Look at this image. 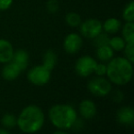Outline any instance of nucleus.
<instances>
[{
    "mask_svg": "<svg viewBox=\"0 0 134 134\" xmlns=\"http://www.w3.org/2000/svg\"><path fill=\"white\" fill-rule=\"evenodd\" d=\"M45 122V115L37 105H28L17 118V126L24 133L32 134L41 131Z\"/></svg>",
    "mask_w": 134,
    "mask_h": 134,
    "instance_id": "obj_1",
    "label": "nucleus"
},
{
    "mask_svg": "<svg viewBox=\"0 0 134 134\" xmlns=\"http://www.w3.org/2000/svg\"><path fill=\"white\" fill-rule=\"evenodd\" d=\"M107 80L118 86L126 85L133 76V66L130 60L124 57L112 58L107 64Z\"/></svg>",
    "mask_w": 134,
    "mask_h": 134,
    "instance_id": "obj_2",
    "label": "nucleus"
},
{
    "mask_svg": "<svg viewBox=\"0 0 134 134\" xmlns=\"http://www.w3.org/2000/svg\"><path fill=\"white\" fill-rule=\"evenodd\" d=\"M48 116L51 123L59 130L71 129L77 120L76 110L68 104L53 105L49 110Z\"/></svg>",
    "mask_w": 134,
    "mask_h": 134,
    "instance_id": "obj_3",
    "label": "nucleus"
},
{
    "mask_svg": "<svg viewBox=\"0 0 134 134\" xmlns=\"http://www.w3.org/2000/svg\"><path fill=\"white\" fill-rule=\"evenodd\" d=\"M52 71L42 65L35 66L31 68L27 74L28 80L35 86H44L50 81Z\"/></svg>",
    "mask_w": 134,
    "mask_h": 134,
    "instance_id": "obj_4",
    "label": "nucleus"
},
{
    "mask_svg": "<svg viewBox=\"0 0 134 134\" xmlns=\"http://www.w3.org/2000/svg\"><path fill=\"white\" fill-rule=\"evenodd\" d=\"M87 88L93 95L97 97H105L111 92L112 85L110 81L104 77H96L88 81Z\"/></svg>",
    "mask_w": 134,
    "mask_h": 134,
    "instance_id": "obj_5",
    "label": "nucleus"
},
{
    "mask_svg": "<svg viewBox=\"0 0 134 134\" xmlns=\"http://www.w3.org/2000/svg\"><path fill=\"white\" fill-rule=\"evenodd\" d=\"M97 60L90 56H82L76 60L75 65V70L77 75L82 78L89 77L94 73Z\"/></svg>",
    "mask_w": 134,
    "mask_h": 134,
    "instance_id": "obj_6",
    "label": "nucleus"
},
{
    "mask_svg": "<svg viewBox=\"0 0 134 134\" xmlns=\"http://www.w3.org/2000/svg\"><path fill=\"white\" fill-rule=\"evenodd\" d=\"M81 36L89 39H93L103 31L102 22L97 18H89L81 22L80 24Z\"/></svg>",
    "mask_w": 134,
    "mask_h": 134,
    "instance_id": "obj_7",
    "label": "nucleus"
},
{
    "mask_svg": "<svg viewBox=\"0 0 134 134\" xmlns=\"http://www.w3.org/2000/svg\"><path fill=\"white\" fill-rule=\"evenodd\" d=\"M83 46L82 36L77 33H70L64 37L63 40V49L67 54L73 55L80 51Z\"/></svg>",
    "mask_w": 134,
    "mask_h": 134,
    "instance_id": "obj_8",
    "label": "nucleus"
},
{
    "mask_svg": "<svg viewBox=\"0 0 134 134\" xmlns=\"http://www.w3.org/2000/svg\"><path fill=\"white\" fill-rule=\"evenodd\" d=\"M116 119L117 121L121 125L132 126L134 124V109L132 107H121L117 111Z\"/></svg>",
    "mask_w": 134,
    "mask_h": 134,
    "instance_id": "obj_9",
    "label": "nucleus"
},
{
    "mask_svg": "<svg viewBox=\"0 0 134 134\" xmlns=\"http://www.w3.org/2000/svg\"><path fill=\"white\" fill-rule=\"evenodd\" d=\"M21 71L22 70L19 69V67H18L14 62L10 61L5 64L4 68L2 69L1 75H2V78L5 80L13 81L18 78Z\"/></svg>",
    "mask_w": 134,
    "mask_h": 134,
    "instance_id": "obj_10",
    "label": "nucleus"
},
{
    "mask_svg": "<svg viewBox=\"0 0 134 134\" xmlns=\"http://www.w3.org/2000/svg\"><path fill=\"white\" fill-rule=\"evenodd\" d=\"M79 113L83 118L89 120L96 116L97 114V106L95 102L90 99H84L79 103Z\"/></svg>",
    "mask_w": 134,
    "mask_h": 134,
    "instance_id": "obj_11",
    "label": "nucleus"
},
{
    "mask_svg": "<svg viewBox=\"0 0 134 134\" xmlns=\"http://www.w3.org/2000/svg\"><path fill=\"white\" fill-rule=\"evenodd\" d=\"M14 48L8 40L0 38V63L6 64L12 59Z\"/></svg>",
    "mask_w": 134,
    "mask_h": 134,
    "instance_id": "obj_12",
    "label": "nucleus"
},
{
    "mask_svg": "<svg viewBox=\"0 0 134 134\" xmlns=\"http://www.w3.org/2000/svg\"><path fill=\"white\" fill-rule=\"evenodd\" d=\"M11 61L14 62L18 67H19V69L22 71L24 69H27L28 65L29 62V55L26 50L24 49H18L14 50L13 53V57Z\"/></svg>",
    "mask_w": 134,
    "mask_h": 134,
    "instance_id": "obj_13",
    "label": "nucleus"
},
{
    "mask_svg": "<svg viewBox=\"0 0 134 134\" xmlns=\"http://www.w3.org/2000/svg\"><path fill=\"white\" fill-rule=\"evenodd\" d=\"M121 27V22L116 18H109L102 23L103 31L107 34H116Z\"/></svg>",
    "mask_w": 134,
    "mask_h": 134,
    "instance_id": "obj_14",
    "label": "nucleus"
},
{
    "mask_svg": "<svg viewBox=\"0 0 134 134\" xmlns=\"http://www.w3.org/2000/svg\"><path fill=\"white\" fill-rule=\"evenodd\" d=\"M57 55L53 50L50 49L45 51V53L43 54L42 58V66H44L46 69H48L49 70L52 71V69L55 68L56 64H57Z\"/></svg>",
    "mask_w": 134,
    "mask_h": 134,
    "instance_id": "obj_15",
    "label": "nucleus"
},
{
    "mask_svg": "<svg viewBox=\"0 0 134 134\" xmlns=\"http://www.w3.org/2000/svg\"><path fill=\"white\" fill-rule=\"evenodd\" d=\"M97 57L101 62H108L111 58L114 57V51L108 46V45H104L101 47L97 48Z\"/></svg>",
    "mask_w": 134,
    "mask_h": 134,
    "instance_id": "obj_16",
    "label": "nucleus"
},
{
    "mask_svg": "<svg viewBox=\"0 0 134 134\" xmlns=\"http://www.w3.org/2000/svg\"><path fill=\"white\" fill-rule=\"evenodd\" d=\"M122 37L126 43H134V23L126 22L122 27Z\"/></svg>",
    "mask_w": 134,
    "mask_h": 134,
    "instance_id": "obj_17",
    "label": "nucleus"
},
{
    "mask_svg": "<svg viewBox=\"0 0 134 134\" xmlns=\"http://www.w3.org/2000/svg\"><path fill=\"white\" fill-rule=\"evenodd\" d=\"M126 45L125 40L123 39L122 37H109V41H108V46L110 47L113 49V51H122Z\"/></svg>",
    "mask_w": 134,
    "mask_h": 134,
    "instance_id": "obj_18",
    "label": "nucleus"
},
{
    "mask_svg": "<svg viewBox=\"0 0 134 134\" xmlns=\"http://www.w3.org/2000/svg\"><path fill=\"white\" fill-rule=\"evenodd\" d=\"M1 124L6 129H14L17 126V117L12 113H6L1 119Z\"/></svg>",
    "mask_w": 134,
    "mask_h": 134,
    "instance_id": "obj_19",
    "label": "nucleus"
},
{
    "mask_svg": "<svg viewBox=\"0 0 134 134\" xmlns=\"http://www.w3.org/2000/svg\"><path fill=\"white\" fill-rule=\"evenodd\" d=\"M82 19L79 14L75 12H70L65 16V23L71 27H77L80 26Z\"/></svg>",
    "mask_w": 134,
    "mask_h": 134,
    "instance_id": "obj_20",
    "label": "nucleus"
},
{
    "mask_svg": "<svg viewBox=\"0 0 134 134\" xmlns=\"http://www.w3.org/2000/svg\"><path fill=\"white\" fill-rule=\"evenodd\" d=\"M122 18L126 22L134 21V2L130 1L129 4L126 5L122 12Z\"/></svg>",
    "mask_w": 134,
    "mask_h": 134,
    "instance_id": "obj_21",
    "label": "nucleus"
},
{
    "mask_svg": "<svg viewBox=\"0 0 134 134\" xmlns=\"http://www.w3.org/2000/svg\"><path fill=\"white\" fill-rule=\"evenodd\" d=\"M109 41V37L108 34L105 33V32L102 31L99 35H97L95 38H93V43L96 47H101L104 45H108Z\"/></svg>",
    "mask_w": 134,
    "mask_h": 134,
    "instance_id": "obj_22",
    "label": "nucleus"
},
{
    "mask_svg": "<svg viewBox=\"0 0 134 134\" xmlns=\"http://www.w3.org/2000/svg\"><path fill=\"white\" fill-rule=\"evenodd\" d=\"M124 58H126L128 60L133 63L134 62V43H126L125 47L123 48Z\"/></svg>",
    "mask_w": 134,
    "mask_h": 134,
    "instance_id": "obj_23",
    "label": "nucleus"
},
{
    "mask_svg": "<svg viewBox=\"0 0 134 134\" xmlns=\"http://www.w3.org/2000/svg\"><path fill=\"white\" fill-rule=\"evenodd\" d=\"M94 73L97 75V77H104L107 73V65L104 62H100V63H97L95 68Z\"/></svg>",
    "mask_w": 134,
    "mask_h": 134,
    "instance_id": "obj_24",
    "label": "nucleus"
},
{
    "mask_svg": "<svg viewBox=\"0 0 134 134\" xmlns=\"http://www.w3.org/2000/svg\"><path fill=\"white\" fill-rule=\"evenodd\" d=\"M46 8L50 13H56L59 9L58 0H48L46 3Z\"/></svg>",
    "mask_w": 134,
    "mask_h": 134,
    "instance_id": "obj_25",
    "label": "nucleus"
},
{
    "mask_svg": "<svg viewBox=\"0 0 134 134\" xmlns=\"http://www.w3.org/2000/svg\"><path fill=\"white\" fill-rule=\"evenodd\" d=\"M13 4V0H0V11H6Z\"/></svg>",
    "mask_w": 134,
    "mask_h": 134,
    "instance_id": "obj_26",
    "label": "nucleus"
},
{
    "mask_svg": "<svg viewBox=\"0 0 134 134\" xmlns=\"http://www.w3.org/2000/svg\"><path fill=\"white\" fill-rule=\"evenodd\" d=\"M112 98H113V100H114L115 102H121L124 99V95H123V93H122V91L117 90V91L114 92Z\"/></svg>",
    "mask_w": 134,
    "mask_h": 134,
    "instance_id": "obj_27",
    "label": "nucleus"
},
{
    "mask_svg": "<svg viewBox=\"0 0 134 134\" xmlns=\"http://www.w3.org/2000/svg\"><path fill=\"white\" fill-rule=\"evenodd\" d=\"M0 134H10V133L6 129H0Z\"/></svg>",
    "mask_w": 134,
    "mask_h": 134,
    "instance_id": "obj_28",
    "label": "nucleus"
},
{
    "mask_svg": "<svg viewBox=\"0 0 134 134\" xmlns=\"http://www.w3.org/2000/svg\"><path fill=\"white\" fill-rule=\"evenodd\" d=\"M52 134H68L67 132H65V131H63V130H61V131H54L53 133Z\"/></svg>",
    "mask_w": 134,
    "mask_h": 134,
    "instance_id": "obj_29",
    "label": "nucleus"
}]
</instances>
